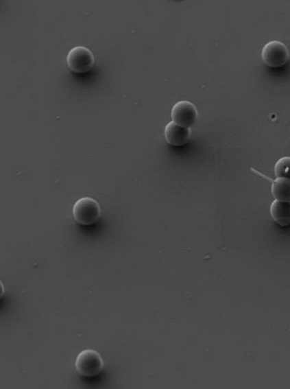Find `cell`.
<instances>
[{
	"label": "cell",
	"mask_w": 290,
	"mask_h": 389,
	"mask_svg": "<svg viewBox=\"0 0 290 389\" xmlns=\"http://www.w3.org/2000/svg\"><path fill=\"white\" fill-rule=\"evenodd\" d=\"M270 215L281 227H288L290 225V202H273L270 206Z\"/></svg>",
	"instance_id": "7"
},
{
	"label": "cell",
	"mask_w": 290,
	"mask_h": 389,
	"mask_svg": "<svg viewBox=\"0 0 290 389\" xmlns=\"http://www.w3.org/2000/svg\"><path fill=\"white\" fill-rule=\"evenodd\" d=\"M67 62L71 71L82 74L93 69L95 58L93 54L86 47H75L67 55Z\"/></svg>",
	"instance_id": "3"
},
{
	"label": "cell",
	"mask_w": 290,
	"mask_h": 389,
	"mask_svg": "<svg viewBox=\"0 0 290 389\" xmlns=\"http://www.w3.org/2000/svg\"><path fill=\"white\" fill-rule=\"evenodd\" d=\"M262 59L266 65L273 69H279L289 61L288 47L280 41H270L262 49Z\"/></svg>",
	"instance_id": "4"
},
{
	"label": "cell",
	"mask_w": 290,
	"mask_h": 389,
	"mask_svg": "<svg viewBox=\"0 0 290 389\" xmlns=\"http://www.w3.org/2000/svg\"><path fill=\"white\" fill-rule=\"evenodd\" d=\"M101 207L97 200L90 197L82 198L75 202L73 213L74 220L82 226H90L101 217Z\"/></svg>",
	"instance_id": "1"
},
{
	"label": "cell",
	"mask_w": 290,
	"mask_h": 389,
	"mask_svg": "<svg viewBox=\"0 0 290 389\" xmlns=\"http://www.w3.org/2000/svg\"><path fill=\"white\" fill-rule=\"evenodd\" d=\"M191 130L189 128L169 122L165 130V137L169 145L176 147L184 146L190 141Z\"/></svg>",
	"instance_id": "6"
},
{
	"label": "cell",
	"mask_w": 290,
	"mask_h": 389,
	"mask_svg": "<svg viewBox=\"0 0 290 389\" xmlns=\"http://www.w3.org/2000/svg\"><path fill=\"white\" fill-rule=\"evenodd\" d=\"M171 116L176 124L189 128L195 124L198 113L197 107L192 102L180 101L173 106Z\"/></svg>",
	"instance_id": "5"
},
{
	"label": "cell",
	"mask_w": 290,
	"mask_h": 389,
	"mask_svg": "<svg viewBox=\"0 0 290 389\" xmlns=\"http://www.w3.org/2000/svg\"><path fill=\"white\" fill-rule=\"evenodd\" d=\"M275 174L277 178H287L290 180V157H283L276 162Z\"/></svg>",
	"instance_id": "9"
},
{
	"label": "cell",
	"mask_w": 290,
	"mask_h": 389,
	"mask_svg": "<svg viewBox=\"0 0 290 389\" xmlns=\"http://www.w3.org/2000/svg\"><path fill=\"white\" fill-rule=\"evenodd\" d=\"M75 365L79 374L86 378L97 377L104 368L101 355L90 349H85L77 355Z\"/></svg>",
	"instance_id": "2"
},
{
	"label": "cell",
	"mask_w": 290,
	"mask_h": 389,
	"mask_svg": "<svg viewBox=\"0 0 290 389\" xmlns=\"http://www.w3.org/2000/svg\"><path fill=\"white\" fill-rule=\"evenodd\" d=\"M254 172L261 174L254 170ZM261 176L272 182L271 192L276 200L290 202V180L287 178H276V180L265 177L263 174Z\"/></svg>",
	"instance_id": "8"
}]
</instances>
